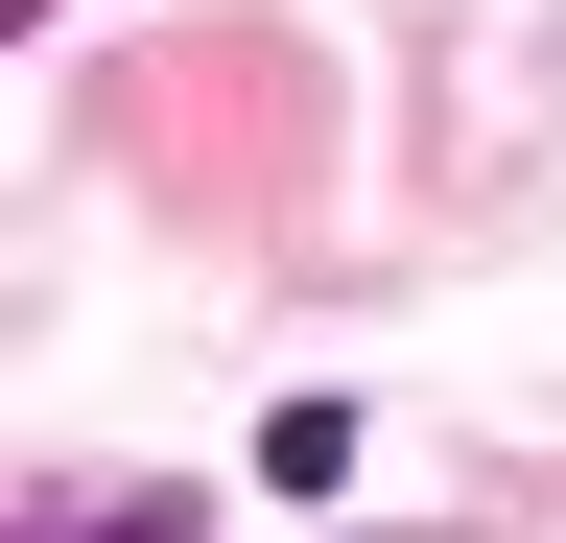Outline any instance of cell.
I'll return each instance as SVG.
<instances>
[{
    "mask_svg": "<svg viewBox=\"0 0 566 543\" xmlns=\"http://www.w3.org/2000/svg\"><path fill=\"white\" fill-rule=\"evenodd\" d=\"M48 543H166V520H48Z\"/></svg>",
    "mask_w": 566,
    "mask_h": 543,
    "instance_id": "6da1fadb",
    "label": "cell"
}]
</instances>
